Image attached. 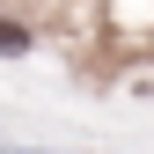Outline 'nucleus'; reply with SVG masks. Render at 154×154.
I'll return each mask as SVG.
<instances>
[{"label":"nucleus","instance_id":"nucleus-1","mask_svg":"<svg viewBox=\"0 0 154 154\" xmlns=\"http://www.w3.org/2000/svg\"><path fill=\"white\" fill-rule=\"evenodd\" d=\"M22 44H29V29H22V22H0V51H8V59H15Z\"/></svg>","mask_w":154,"mask_h":154}]
</instances>
